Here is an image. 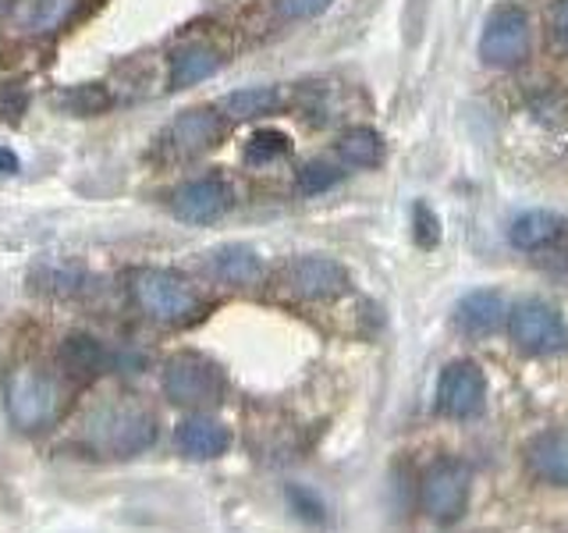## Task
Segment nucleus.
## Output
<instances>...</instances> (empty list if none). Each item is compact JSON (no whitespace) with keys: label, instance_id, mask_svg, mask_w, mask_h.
<instances>
[{"label":"nucleus","instance_id":"1","mask_svg":"<svg viewBox=\"0 0 568 533\" xmlns=\"http://www.w3.org/2000/svg\"><path fill=\"white\" fill-rule=\"evenodd\" d=\"M85 444L111 459H135L156 441V420L135 402H106L85 420Z\"/></svg>","mask_w":568,"mask_h":533},{"label":"nucleus","instance_id":"2","mask_svg":"<svg viewBox=\"0 0 568 533\" xmlns=\"http://www.w3.org/2000/svg\"><path fill=\"white\" fill-rule=\"evenodd\" d=\"M132 299L156 324H189L195 310H200V295H195L192 284L182 274L164 271V266H142V271H135Z\"/></svg>","mask_w":568,"mask_h":533},{"label":"nucleus","instance_id":"3","mask_svg":"<svg viewBox=\"0 0 568 533\" xmlns=\"http://www.w3.org/2000/svg\"><path fill=\"white\" fill-rule=\"evenodd\" d=\"M532 50V18L523 4L515 0H505L497 4L487 22L484 32H479V61L490 68H515L529 58Z\"/></svg>","mask_w":568,"mask_h":533},{"label":"nucleus","instance_id":"4","mask_svg":"<svg viewBox=\"0 0 568 533\" xmlns=\"http://www.w3.org/2000/svg\"><path fill=\"white\" fill-rule=\"evenodd\" d=\"M160 388H164V395L174 405L206 409L224 399V373L217 363L206 360L200 352H178L164 363Z\"/></svg>","mask_w":568,"mask_h":533},{"label":"nucleus","instance_id":"5","mask_svg":"<svg viewBox=\"0 0 568 533\" xmlns=\"http://www.w3.org/2000/svg\"><path fill=\"white\" fill-rule=\"evenodd\" d=\"M8 395V416L18 431H43L61 409V388L50 373L36 366H18L8 373L4 384Z\"/></svg>","mask_w":568,"mask_h":533},{"label":"nucleus","instance_id":"6","mask_svg":"<svg viewBox=\"0 0 568 533\" xmlns=\"http://www.w3.org/2000/svg\"><path fill=\"white\" fill-rule=\"evenodd\" d=\"M511 345L526 355H550L568 345V324L558 306L547 299H519L505 316Z\"/></svg>","mask_w":568,"mask_h":533},{"label":"nucleus","instance_id":"7","mask_svg":"<svg viewBox=\"0 0 568 533\" xmlns=\"http://www.w3.org/2000/svg\"><path fill=\"white\" fill-rule=\"evenodd\" d=\"M469 491H473V473L455 459H440L419 480V505L426 520L440 526L458 523L469 509Z\"/></svg>","mask_w":568,"mask_h":533},{"label":"nucleus","instance_id":"8","mask_svg":"<svg viewBox=\"0 0 568 533\" xmlns=\"http://www.w3.org/2000/svg\"><path fill=\"white\" fill-rule=\"evenodd\" d=\"M487 405V373L473 360H455L440 370L437 409L448 420H473Z\"/></svg>","mask_w":568,"mask_h":533},{"label":"nucleus","instance_id":"9","mask_svg":"<svg viewBox=\"0 0 568 533\" xmlns=\"http://www.w3.org/2000/svg\"><path fill=\"white\" fill-rule=\"evenodd\" d=\"M348 271L331 257H298L284 266V289L295 299L327 302L348 292Z\"/></svg>","mask_w":568,"mask_h":533},{"label":"nucleus","instance_id":"10","mask_svg":"<svg viewBox=\"0 0 568 533\" xmlns=\"http://www.w3.org/2000/svg\"><path fill=\"white\" fill-rule=\"evenodd\" d=\"M227 207H231V192L221 178H192V182L178 185L171 195L174 218L185 224H213L224 218Z\"/></svg>","mask_w":568,"mask_h":533},{"label":"nucleus","instance_id":"11","mask_svg":"<svg viewBox=\"0 0 568 533\" xmlns=\"http://www.w3.org/2000/svg\"><path fill=\"white\" fill-rule=\"evenodd\" d=\"M452 316L462 334L479 342V338H490L497 328H501V320L508 316V306H505V295L497 289H473L455 302Z\"/></svg>","mask_w":568,"mask_h":533},{"label":"nucleus","instance_id":"12","mask_svg":"<svg viewBox=\"0 0 568 533\" xmlns=\"http://www.w3.org/2000/svg\"><path fill=\"white\" fill-rule=\"evenodd\" d=\"M221 135H224V118L213 107H189L171 124V142L182 153H203L210 147H217Z\"/></svg>","mask_w":568,"mask_h":533},{"label":"nucleus","instance_id":"13","mask_svg":"<svg viewBox=\"0 0 568 533\" xmlns=\"http://www.w3.org/2000/svg\"><path fill=\"white\" fill-rule=\"evenodd\" d=\"M206 271L221 284H231V289H248V284L263 281V260L256 257V249H248L242 242H227L206 257Z\"/></svg>","mask_w":568,"mask_h":533},{"label":"nucleus","instance_id":"14","mask_svg":"<svg viewBox=\"0 0 568 533\" xmlns=\"http://www.w3.org/2000/svg\"><path fill=\"white\" fill-rule=\"evenodd\" d=\"M174 441L189 459L206 462V459H217L231 449V431L221 420L200 413V416H185L182 423H178Z\"/></svg>","mask_w":568,"mask_h":533},{"label":"nucleus","instance_id":"15","mask_svg":"<svg viewBox=\"0 0 568 533\" xmlns=\"http://www.w3.org/2000/svg\"><path fill=\"white\" fill-rule=\"evenodd\" d=\"M529 473L550 487H568V431L537 434L526 449Z\"/></svg>","mask_w":568,"mask_h":533},{"label":"nucleus","instance_id":"16","mask_svg":"<svg viewBox=\"0 0 568 533\" xmlns=\"http://www.w3.org/2000/svg\"><path fill=\"white\" fill-rule=\"evenodd\" d=\"M561 235H565V221L550 210H523L508 224V242L519 253H540V249H550Z\"/></svg>","mask_w":568,"mask_h":533},{"label":"nucleus","instance_id":"17","mask_svg":"<svg viewBox=\"0 0 568 533\" xmlns=\"http://www.w3.org/2000/svg\"><path fill=\"white\" fill-rule=\"evenodd\" d=\"M221 71V53L206 47V43H192L182 47L174 53L171 61V86L174 89H189V86H200L206 79H213Z\"/></svg>","mask_w":568,"mask_h":533},{"label":"nucleus","instance_id":"18","mask_svg":"<svg viewBox=\"0 0 568 533\" xmlns=\"http://www.w3.org/2000/svg\"><path fill=\"white\" fill-rule=\"evenodd\" d=\"M337 157H342L345 168H359V171L381 168L384 164V139H381V132L366 129V124H355V129L342 132V139H337Z\"/></svg>","mask_w":568,"mask_h":533},{"label":"nucleus","instance_id":"19","mask_svg":"<svg viewBox=\"0 0 568 533\" xmlns=\"http://www.w3.org/2000/svg\"><path fill=\"white\" fill-rule=\"evenodd\" d=\"M277 103H281V93L274 86H245L221 100V114L227 121H256L263 114H274Z\"/></svg>","mask_w":568,"mask_h":533},{"label":"nucleus","instance_id":"20","mask_svg":"<svg viewBox=\"0 0 568 533\" xmlns=\"http://www.w3.org/2000/svg\"><path fill=\"white\" fill-rule=\"evenodd\" d=\"M61 363L71 370V373H79V378H93V373H103L106 363H111V355H106V349L97 342V338H68L64 349H61Z\"/></svg>","mask_w":568,"mask_h":533},{"label":"nucleus","instance_id":"21","mask_svg":"<svg viewBox=\"0 0 568 533\" xmlns=\"http://www.w3.org/2000/svg\"><path fill=\"white\" fill-rule=\"evenodd\" d=\"M58 103L75 118H93V114H103L106 107L114 103V97H111V89H106L103 82H82V86L61 89Z\"/></svg>","mask_w":568,"mask_h":533},{"label":"nucleus","instance_id":"22","mask_svg":"<svg viewBox=\"0 0 568 533\" xmlns=\"http://www.w3.org/2000/svg\"><path fill=\"white\" fill-rule=\"evenodd\" d=\"M292 153V139L281 129H260L245 142V164H274V160Z\"/></svg>","mask_w":568,"mask_h":533},{"label":"nucleus","instance_id":"23","mask_svg":"<svg viewBox=\"0 0 568 533\" xmlns=\"http://www.w3.org/2000/svg\"><path fill=\"white\" fill-rule=\"evenodd\" d=\"M342 178H345V171L337 164H331V160H310V164L298 171L295 185H298L302 195H320V192L334 189Z\"/></svg>","mask_w":568,"mask_h":533},{"label":"nucleus","instance_id":"24","mask_svg":"<svg viewBox=\"0 0 568 533\" xmlns=\"http://www.w3.org/2000/svg\"><path fill=\"white\" fill-rule=\"evenodd\" d=\"M26 114H29V89H26V82H18V79L0 82V121L18 124Z\"/></svg>","mask_w":568,"mask_h":533},{"label":"nucleus","instance_id":"25","mask_svg":"<svg viewBox=\"0 0 568 533\" xmlns=\"http://www.w3.org/2000/svg\"><path fill=\"white\" fill-rule=\"evenodd\" d=\"M413 239L419 249H437L440 242V218L426 200H416L413 207Z\"/></svg>","mask_w":568,"mask_h":533},{"label":"nucleus","instance_id":"26","mask_svg":"<svg viewBox=\"0 0 568 533\" xmlns=\"http://www.w3.org/2000/svg\"><path fill=\"white\" fill-rule=\"evenodd\" d=\"M288 505L295 509V515L298 520H306V523H324L327 520V509H324V502L310 491V487H298V484H292L288 487Z\"/></svg>","mask_w":568,"mask_h":533},{"label":"nucleus","instance_id":"27","mask_svg":"<svg viewBox=\"0 0 568 533\" xmlns=\"http://www.w3.org/2000/svg\"><path fill=\"white\" fill-rule=\"evenodd\" d=\"M334 0H277V14L284 22H310V18H320Z\"/></svg>","mask_w":568,"mask_h":533},{"label":"nucleus","instance_id":"28","mask_svg":"<svg viewBox=\"0 0 568 533\" xmlns=\"http://www.w3.org/2000/svg\"><path fill=\"white\" fill-rule=\"evenodd\" d=\"M550 32H555V43L568 50V0H558L550 11Z\"/></svg>","mask_w":568,"mask_h":533},{"label":"nucleus","instance_id":"29","mask_svg":"<svg viewBox=\"0 0 568 533\" xmlns=\"http://www.w3.org/2000/svg\"><path fill=\"white\" fill-rule=\"evenodd\" d=\"M18 171H22V160H18V153L8 150V147H0V174H18Z\"/></svg>","mask_w":568,"mask_h":533},{"label":"nucleus","instance_id":"30","mask_svg":"<svg viewBox=\"0 0 568 533\" xmlns=\"http://www.w3.org/2000/svg\"><path fill=\"white\" fill-rule=\"evenodd\" d=\"M8 4H11V0H0V11H4V8H8Z\"/></svg>","mask_w":568,"mask_h":533}]
</instances>
